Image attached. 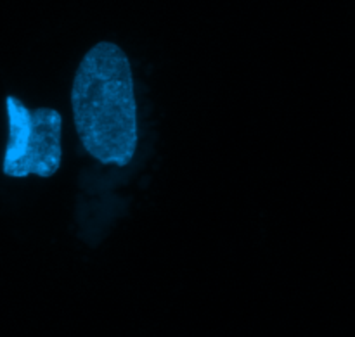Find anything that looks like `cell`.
<instances>
[{
    "mask_svg": "<svg viewBox=\"0 0 355 337\" xmlns=\"http://www.w3.org/2000/svg\"><path fill=\"white\" fill-rule=\"evenodd\" d=\"M7 144L2 172L12 179L55 175L62 161V118L52 107L30 109L21 99L6 97Z\"/></svg>",
    "mask_w": 355,
    "mask_h": 337,
    "instance_id": "obj_2",
    "label": "cell"
},
{
    "mask_svg": "<svg viewBox=\"0 0 355 337\" xmlns=\"http://www.w3.org/2000/svg\"><path fill=\"white\" fill-rule=\"evenodd\" d=\"M71 109L83 149L101 165L125 168L139 142L134 75L127 54L113 42L94 45L80 62Z\"/></svg>",
    "mask_w": 355,
    "mask_h": 337,
    "instance_id": "obj_1",
    "label": "cell"
}]
</instances>
